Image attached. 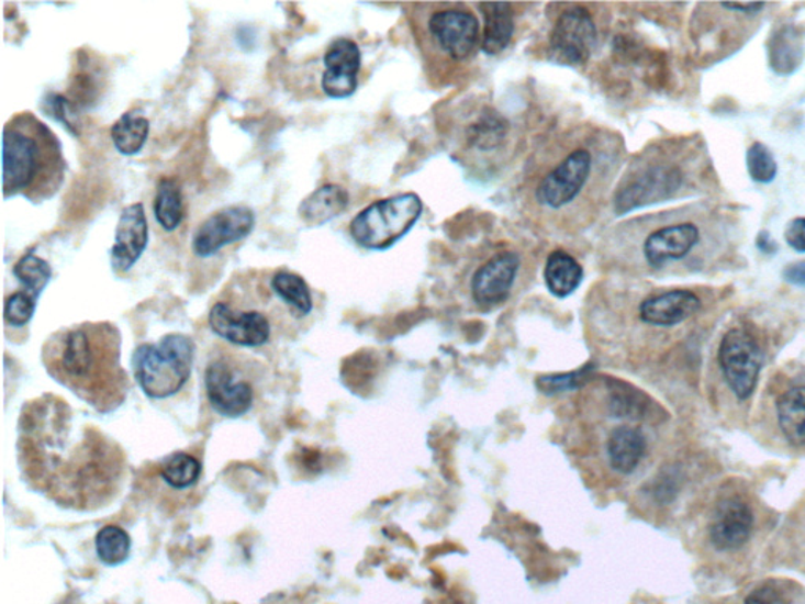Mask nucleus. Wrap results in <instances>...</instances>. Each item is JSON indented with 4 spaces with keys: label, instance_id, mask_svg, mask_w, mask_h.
I'll use <instances>...</instances> for the list:
<instances>
[{
    "label": "nucleus",
    "instance_id": "f257e3e1",
    "mask_svg": "<svg viewBox=\"0 0 805 604\" xmlns=\"http://www.w3.org/2000/svg\"><path fill=\"white\" fill-rule=\"evenodd\" d=\"M16 452L25 483L68 511L108 507L125 485L122 447L54 394L23 406Z\"/></svg>",
    "mask_w": 805,
    "mask_h": 604
},
{
    "label": "nucleus",
    "instance_id": "f03ea898",
    "mask_svg": "<svg viewBox=\"0 0 805 604\" xmlns=\"http://www.w3.org/2000/svg\"><path fill=\"white\" fill-rule=\"evenodd\" d=\"M120 358L122 334L109 322L62 327L42 348L47 374L100 414L114 413L130 392Z\"/></svg>",
    "mask_w": 805,
    "mask_h": 604
},
{
    "label": "nucleus",
    "instance_id": "7ed1b4c3",
    "mask_svg": "<svg viewBox=\"0 0 805 604\" xmlns=\"http://www.w3.org/2000/svg\"><path fill=\"white\" fill-rule=\"evenodd\" d=\"M614 139L600 131L560 139L548 161L535 166L532 203L535 214L559 227H573L604 195L614 175Z\"/></svg>",
    "mask_w": 805,
    "mask_h": 604
},
{
    "label": "nucleus",
    "instance_id": "20e7f679",
    "mask_svg": "<svg viewBox=\"0 0 805 604\" xmlns=\"http://www.w3.org/2000/svg\"><path fill=\"white\" fill-rule=\"evenodd\" d=\"M67 161L54 131L32 112L12 116L3 128L2 187L5 199L32 203L53 199L65 183Z\"/></svg>",
    "mask_w": 805,
    "mask_h": 604
},
{
    "label": "nucleus",
    "instance_id": "39448f33",
    "mask_svg": "<svg viewBox=\"0 0 805 604\" xmlns=\"http://www.w3.org/2000/svg\"><path fill=\"white\" fill-rule=\"evenodd\" d=\"M271 315H275L286 326H290V322L300 320L269 286V290L265 291L261 305L255 302V298L254 301L247 300V297L238 300L235 294L228 293L224 300L214 302L213 307L210 309L208 322H210L211 331L217 337L227 340L228 344L258 348L265 347L275 338L277 326Z\"/></svg>",
    "mask_w": 805,
    "mask_h": 604
},
{
    "label": "nucleus",
    "instance_id": "423d86ee",
    "mask_svg": "<svg viewBox=\"0 0 805 604\" xmlns=\"http://www.w3.org/2000/svg\"><path fill=\"white\" fill-rule=\"evenodd\" d=\"M414 21L415 35L432 64H465L482 45L480 23L462 3H436Z\"/></svg>",
    "mask_w": 805,
    "mask_h": 604
},
{
    "label": "nucleus",
    "instance_id": "0eeeda50",
    "mask_svg": "<svg viewBox=\"0 0 805 604\" xmlns=\"http://www.w3.org/2000/svg\"><path fill=\"white\" fill-rule=\"evenodd\" d=\"M194 342L185 334H167L158 344L138 345L133 370L138 385L152 399H169L191 378Z\"/></svg>",
    "mask_w": 805,
    "mask_h": 604
},
{
    "label": "nucleus",
    "instance_id": "6e6552de",
    "mask_svg": "<svg viewBox=\"0 0 805 604\" xmlns=\"http://www.w3.org/2000/svg\"><path fill=\"white\" fill-rule=\"evenodd\" d=\"M422 211L424 203L415 192L377 200L356 214L349 233L364 249L385 250L411 232L421 220Z\"/></svg>",
    "mask_w": 805,
    "mask_h": 604
},
{
    "label": "nucleus",
    "instance_id": "1a4fd4ad",
    "mask_svg": "<svg viewBox=\"0 0 805 604\" xmlns=\"http://www.w3.org/2000/svg\"><path fill=\"white\" fill-rule=\"evenodd\" d=\"M253 366L238 356L219 355L208 362L205 388L208 400L216 413L225 417L244 416L253 407L257 394Z\"/></svg>",
    "mask_w": 805,
    "mask_h": 604
},
{
    "label": "nucleus",
    "instance_id": "9d476101",
    "mask_svg": "<svg viewBox=\"0 0 805 604\" xmlns=\"http://www.w3.org/2000/svg\"><path fill=\"white\" fill-rule=\"evenodd\" d=\"M681 183L683 172L673 164L655 163L637 167L623 177L620 187L615 192V213H631L644 206L666 202L680 191Z\"/></svg>",
    "mask_w": 805,
    "mask_h": 604
},
{
    "label": "nucleus",
    "instance_id": "9b49d317",
    "mask_svg": "<svg viewBox=\"0 0 805 604\" xmlns=\"http://www.w3.org/2000/svg\"><path fill=\"white\" fill-rule=\"evenodd\" d=\"M719 366L725 381L741 402L750 399L759 384L763 355L748 331H728L719 345Z\"/></svg>",
    "mask_w": 805,
    "mask_h": 604
},
{
    "label": "nucleus",
    "instance_id": "f8f14e48",
    "mask_svg": "<svg viewBox=\"0 0 805 604\" xmlns=\"http://www.w3.org/2000/svg\"><path fill=\"white\" fill-rule=\"evenodd\" d=\"M599 43V25L582 5H568L557 14L549 35V49L557 61L584 65Z\"/></svg>",
    "mask_w": 805,
    "mask_h": 604
},
{
    "label": "nucleus",
    "instance_id": "ddd939ff",
    "mask_svg": "<svg viewBox=\"0 0 805 604\" xmlns=\"http://www.w3.org/2000/svg\"><path fill=\"white\" fill-rule=\"evenodd\" d=\"M255 213L246 205H232L216 211L197 228L192 250L197 257H213L233 243L243 242L253 233Z\"/></svg>",
    "mask_w": 805,
    "mask_h": 604
},
{
    "label": "nucleus",
    "instance_id": "4468645a",
    "mask_svg": "<svg viewBox=\"0 0 805 604\" xmlns=\"http://www.w3.org/2000/svg\"><path fill=\"white\" fill-rule=\"evenodd\" d=\"M519 267V256L512 250H502L488 258L472 276L471 291L476 304L483 309L504 304L508 300Z\"/></svg>",
    "mask_w": 805,
    "mask_h": 604
},
{
    "label": "nucleus",
    "instance_id": "2eb2a0df",
    "mask_svg": "<svg viewBox=\"0 0 805 604\" xmlns=\"http://www.w3.org/2000/svg\"><path fill=\"white\" fill-rule=\"evenodd\" d=\"M359 46L349 38H337L324 54L323 92L335 100L351 97L359 83Z\"/></svg>",
    "mask_w": 805,
    "mask_h": 604
},
{
    "label": "nucleus",
    "instance_id": "dca6fc26",
    "mask_svg": "<svg viewBox=\"0 0 805 604\" xmlns=\"http://www.w3.org/2000/svg\"><path fill=\"white\" fill-rule=\"evenodd\" d=\"M148 246V222L141 202L126 206L120 214L115 228V243L111 249V264L115 272L123 275L137 264Z\"/></svg>",
    "mask_w": 805,
    "mask_h": 604
},
{
    "label": "nucleus",
    "instance_id": "f3484780",
    "mask_svg": "<svg viewBox=\"0 0 805 604\" xmlns=\"http://www.w3.org/2000/svg\"><path fill=\"white\" fill-rule=\"evenodd\" d=\"M753 529V512L741 497H728L717 505L712 524L709 540L717 551H737L748 544Z\"/></svg>",
    "mask_w": 805,
    "mask_h": 604
},
{
    "label": "nucleus",
    "instance_id": "a211bd4d",
    "mask_svg": "<svg viewBox=\"0 0 805 604\" xmlns=\"http://www.w3.org/2000/svg\"><path fill=\"white\" fill-rule=\"evenodd\" d=\"M701 232L691 222L656 228L645 238L642 254L651 268H662L670 261L683 260L697 246Z\"/></svg>",
    "mask_w": 805,
    "mask_h": 604
},
{
    "label": "nucleus",
    "instance_id": "6ab92c4d",
    "mask_svg": "<svg viewBox=\"0 0 805 604\" xmlns=\"http://www.w3.org/2000/svg\"><path fill=\"white\" fill-rule=\"evenodd\" d=\"M702 301L691 290H669L645 298L639 316L650 326L672 327L686 322L701 311Z\"/></svg>",
    "mask_w": 805,
    "mask_h": 604
},
{
    "label": "nucleus",
    "instance_id": "aec40b11",
    "mask_svg": "<svg viewBox=\"0 0 805 604\" xmlns=\"http://www.w3.org/2000/svg\"><path fill=\"white\" fill-rule=\"evenodd\" d=\"M805 57V32L797 25H781L768 42V60L775 75L792 76Z\"/></svg>",
    "mask_w": 805,
    "mask_h": 604
},
{
    "label": "nucleus",
    "instance_id": "412c9836",
    "mask_svg": "<svg viewBox=\"0 0 805 604\" xmlns=\"http://www.w3.org/2000/svg\"><path fill=\"white\" fill-rule=\"evenodd\" d=\"M647 452V439L639 428L623 425L614 428L607 439L611 468L623 476L633 474Z\"/></svg>",
    "mask_w": 805,
    "mask_h": 604
},
{
    "label": "nucleus",
    "instance_id": "4be33fe9",
    "mask_svg": "<svg viewBox=\"0 0 805 604\" xmlns=\"http://www.w3.org/2000/svg\"><path fill=\"white\" fill-rule=\"evenodd\" d=\"M349 203L348 191L340 184H324L302 200L298 213L305 224L320 227L344 213Z\"/></svg>",
    "mask_w": 805,
    "mask_h": 604
},
{
    "label": "nucleus",
    "instance_id": "5701e85b",
    "mask_svg": "<svg viewBox=\"0 0 805 604\" xmlns=\"http://www.w3.org/2000/svg\"><path fill=\"white\" fill-rule=\"evenodd\" d=\"M484 25L482 49L488 56L504 53L515 34V13L512 3H479Z\"/></svg>",
    "mask_w": 805,
    "mask_h": 604
},
{
    "label": "nucleus",
    "instance_id": "b1692460",
    "mask_svg": "<svg viewBox=\"0 0 805 604\" xmlns=\"http://www.w3.org/2000/svg\"><path fill=\"white\" fill-rule=\"evenodd\" d=\"M584 280V268L571 254L562 249L552 250L546 260L545 283L556 298L573 294Z\"/></svg>",
    "mask_w": 805,
    "mask_h": 604
},
{
    "label": "nucleus",
    "instance_id": "393cba45",
    "mask_svg": "<svg viewBox=\"0 0 805 604\" xmlns=\"http://www.w3.org/2000/svg\"><path fill=\"white\" fill-rule=\"evenodd\" d=\"M779 427L792 446H805V385L789 389L778 400Z\"/></svg>",
    "mask_w": 805,
    "mask_h": 604
},
{
    "label": "nucleus",
    "instance_id": "a878e982",
    "mask_svg": "<svg viewBox=\"0 0 805 604\" xmlns=\"http://www.w3.org/2000/svg\"><path fill=\"white\" fill-rule=\"evenodd\" d=\"M269 286L275 290L277 297L280 298L290 311L298 318H305L313 311V298L311 287L308 286L304 278L298 272L288 271V269H279L272 272Z\"/></svg>",
    "mask_w": 805,
    "mask_h": 604
},
{
    "label": "nucleus",
    "instance_id": "bb28decb",
    "mask_svg": "<svg viewBox=\"0 0 805 604\" xmlns=\"http://www.w3.org/2000/svg\"><path fill=\"white\" fill-rule=\"evenodd\" d=\"M155 217L164 231L174 232L180 227L185 217L183 192L180 184L174 178H163L156 188Z\"/></svg>",
    "mask_w": 805,
    "mask_h": 604
},
{
    "label": "nucleus",
    "instance_id": "cd10ccee",
    "mask_svg": "<svg viewBox=\"0 0 805 604\" xmlns=\"http://www.w3.org/2000/svg\"><path fill=\"white\" fill-rule=\"evenodd\" d=\"M150 134V122L136 111L125 112L112 125L111 137L116 152L133 156L144 148Z\"/></svg>",
    "mask_w": 805,
    "mask_h": 604
},
{
    "label": "nucleus",
    "instance_id": "c85d7f7f",
    "mask_svg": "<svg viewBox=\"0 0 805 604\" xmlns=\"http://www.w3.org/2000/svg\"><path fill=\"white\" fill-rule=\"evenodd\" d=\"M14 278L23 283V290L40 298L43 290L46 289L51 278H53V268L43 260L42 257L35 256L34 253L25 254L16 261L13 267Z\"/></svg>",
    "mask_w": 805,
    "mask_h": 604
},
{
    "label": "nucleus",
    "instance_id": "c756f323",
    "mask_svg": "<svg viewBox=\"0 0 805 604\" xmlns=\"http://www.w3.org/2000/svg\"><path fill=\"white\" fill-rule=\"evenodd\" d=\"M131 538L119 526H105L97 534L98 558L105 566H120L130 556Z\"/></svg>",
    "mask_w": 805,
    "mask_h": 604
},
{
    "label": "nucleus",
    "instance_id": "7c9ffc66",
    "mask_svg": "<svg viewBox=\"0 0 805 604\" xmlns=\"http://www.w3.org/2000/svg\"><path fill=\"white\" fill-rule=\"evenodd\" d=\"M202 472V465L192 455L178 452L164 461L161 476L174 489L183 490L194 485Z\"/></svg>",
    "mask_w": 805,
    "mask_h": 604
},
{
    "label": "nucleus",
    "instance_id": "2f4dec72",
    "mask_svg": "<svg viewBox=\"0 0 805 604\" xmlns=\"http://www.w3.org/2000/svg\"><path fill=\"white\" fill-rule=\"evenodd\" d=\"M746 166H748L750 178L757 183H772L778 177V161H775L770 148L761 142L750 145L748 153H746Z\"/></svg>",
    "mask_w": 805,
    "mask_h": 604
},
{
    "label": "nucleus",
    "instance_id": "473e14b6",
    "mask_svg": "<svg viewBox=\"0 0 805 604\" xmlns=\"http://www.w3.org/2000/svg\"><path fill=\"white\" fill-rule=\"evenodd\" d=\"M36 300L38 298L29 291L20 290L7 298L5 307H3V318L7 325L23 327L31 322L35 314Z\"/></svg>",
    "mask_w": 805,
    "mask_h": 604
},
{
    "label": "nucleus",
    "instance_id": "72a5a7b5",
    "mask_svg": "<svg viewBox=\"0 0 805 604\" xmlns=\"http://www.w3.org/2000/svg\"><path fill=\"white\" fill-rule=\"evenodd\" d=\"M589 377V369L578 370L573 373L557 374V377H545L538 381V388L541 389L546 394H554V392L573 391L579 388L582 381Z\"/></svg>",
    "mask_w": 805,
    "mask_h": 604
},
{
    "label": "nucleus",
    "instance_id": "f704fd0d",
    "mask_svg": "<svg viewBox=\"0 0 805 604\" xmlns=\"http://www.w3.org/2000/svg\"><path fill=\"white\" fill-rule=\"evenodd\" d=\"M783 238L793 250L805 254V217H794L793 221H790Z\"/></svg>",
    "mask_w": 805,
    "mask_h": 604
},
{
    "label": "nucleus",
    "instance_id": "c9c22d12",
    "mask_svg": "<svg viewBox=\"0 0 805 604\" xmlns=\"http://www.w3.org/2000/svg\"><path fill=\"white\" fill-rule=\"evenodd\" d=\"M783 279L792 286L804 287L805 289V260L796 261L783 269Z\"/></svg>",
    "mask_w": 805,
    "mask_h": 604
},
{
    "label": "nucleus",
    "instance_id": "e433bc0d",
    "mask_svg": "<svg viewBox=\"0 0 805 604\" xmlns=\"http://www.w3.org/2000/svg\"><path fill=\"white\" fill-rule=\"evenodd\" d=\"M756 245L759 247L760 253L763 254H775L779 250L778 243L772 239L771 233H768L767 231L759 233Z\"/></svg>",
    "mask_w": 805,
    "mask_h": 604
},
{
    "label": "nucleus",
    "instance_id": "4c0bfd02",
    "mask_svg": "<svg viewBox=\"0 0 805 604\" xmlns=\"http://www.w3.org/2000/svg\"><path fill=\"white\" fill-rule=\"evenodd\" d=\"M723 7L725 10H730V12L756 14L764 9V3H723Z\"/></svg>",
    "mask_w": 805,
    "mask_h": 604
},
{
    "label": "nucleus",
    "instance_id": "58836bf2",
    "mask_svg": "<svg viewBox=\"0 0 805 604\" xmlns=\"http://www.w3.org/2000/svg\"><path fill=\"white\" fill-rule=\"evenodd\" d=\"M745 604H774L770 602V600L767 599V596L760 595V593H750L748 599H746Z\"/></svg>",
    "mask_w": 805,
    "mask_h": 604
}]
</instances>
